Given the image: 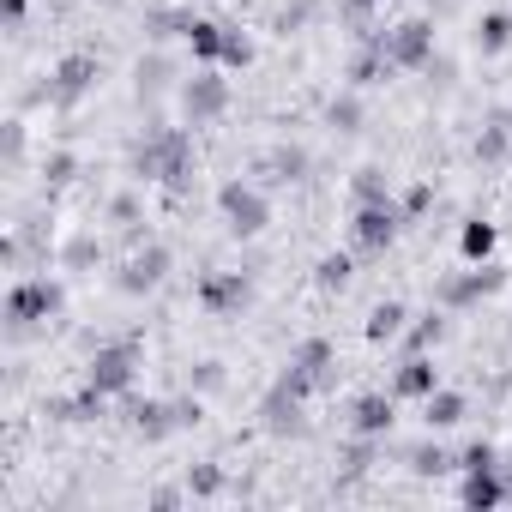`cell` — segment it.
<instances>
[{
	"label": "cell",
	"mask_w": 512,
	"mask_h": 512,
	"mask_svg": "<svg viewBox=\"0 0 512 512\" xmlns=\"http://www.w3.org/2000/svg\"><path fill=\"white\" fill-rule=\"evenodd\" d=\"M133 169H139V181L181 187L193 175V139H187V127H151L145 145H139V157H133Z\"/></svg>",
	"instance_id": "6da1fadb"
},
{
	"label": "cell",
	"mask_w": 512,
	"mask_h": 512,
	"mask_svg": "<svg viewBox=\"0 0 512 512\" xmlns=\"http://www.w3.org/2000/svg\"><path fill=\"white\" fill-rule=\"evenodd\" d=\"M338 374H344V368H338V350H332L326 338H302V344L290 350V368H284L278 380H284L296 398H320V392L338 386Z\"/></svg>",
	"instance_id": "7a4b0ae2"
},
{
	"label": "cell",
	"mask_w": 512,
	"mask_h": 512,
	"mask_svg": "<svg viewBox=\"0 0 512 512\" xmlns=\"http://www.w3.org/2000/svg\"><path fill=\"white\" fill-rule=\"evenodd\" d=\"M139 344L133 338H115V344H97V356L85 362V386H97L103 398H127L133 380H139Z\"/></svg>",
	"instance_id": "3957f363"
},
{
	"label": "cell",
	"mask_w": 512,
	"mask_h": 512,
	"mask_svg": "<svg viewBox=\"0 0 512 512\" xmlns=\"http://www.w3.org/2000/svg\"><path fill=\"white\" fill-rule=\"evenodd\" d=\"M61 302H67V296H61L55 278H19V284L7 290V326H13V332H31V326L55 320Z\"/></svg>",
	"instance_id": "277c9868"
},
{
	"label": "cell",
	"mask_w": 512,
	"mask_h": 512,
	"mask_svg": "<svg viewBox=\"0 0 512 512\" xmlns=\"http://www.w3.org/2000/svg\"><path fill=\"white\" fill-rule=\"evenodd\" d=\"M217 211H223V223L247 241V235H260L266 223H272V199L253 187V181H223L217 187Z\"/></svg>",
	"instance_id": "5b68a950"
},
{
	"label": "cell",
	"mask_w": 512,
	"mask_h": 512,
	"mask_svg": "<svg viewBox=\"0 0 512 512\" xmlns=\"http://www.w3.org/2000/svg\"><path fill=\"white\" fill-rule=\"evenodd\" d=\"M494 290H506V266H470V272H458V278H446L440 290H434V308H446V314H464V308H476V302H488Z\"/></svg>",
	"instance_id": "8992f818"
},
{
	"label": "cell",
	"mask_w": 512,
	"mask_h": 512,
	"mask_svg": "<svg viewBox=\"0 0 512 512\" xmlns=\"http://www.w3.org/2000/svg\"><path fill=\"white\" fill-rule=\"evenodd\" d=\"M181 115H187V127H211L217 115H229V79L217 67H199L181 85Z\"/></svg>",
	"instance_id": "52a82bcc"
},
{
	"label": "cell",
	"mask_w": 512,
	"mask_h": 512,
	"mask_svg": "<svg viewBox=\"0 0 512 512\" xmlns=\"http://www.w3.org/2000/svg\"><path fill=\"white\" fill-rule=\"evenodd\" d=\"M380 49H386V61H392L398 73H416V67L434 61V25H428V19H404V25L380 31Z\"/></svg>",
	"instance_id": "ba28073f"
},
{
	"label": "cell",
	"mask_w": 512,
	"mask_h": 512,
	"mask_svg": "<svg viewBox=\"0 0 512 512\" xmlns=\"http://www.w3.org/2000/svg\"><path fill=\"white\" fill-rule=\"evenodd\" d=\"M199 308H205L211 320H241V314L253 308L247 272H205V278H199Z\"/></svg>",
	"instance_id": "9c48e42d"
},
{
	"label": "cell",
	"mask_w": 512,
	"mask_h": 512,
	"mask_svg": "<svg viewBox=\"0 0 512 512\" xmlns=\"http://www.w3.org/2000/svg\"><path fill=\"white\" fill-rule=\"evenodd\" d=\"M398 229H404V211H398L392 199H380V205H356V217H350V235H356L362 253H386V247L398 241Z\"/></svg>",
	"instance_id": "30bf717a"
},
{
	"label": "cell",
	"mask_w": 512,
	"mask_h": 512,
	"mask_svg": "<svg viewBox=\"0 0 512 512\" xmlns=\"http://www.w3.org/2000/svg\"><path fill=\"white\" fill-rule=\"evenodd\" d=\"M97 79H103L97 55H85V49H79V55H61V61H55V73H49V97H55V103H79Z\"/></svg>",
	"instance_id": "8fae6325"
},
{
	"label": "cell",
	"mask_w": 512,
	"mask_h": 512,
	"mask_svg": "<svg viewBox=\"0 0 512 512\" xmlns=\"http://www.w3.org/2000/svg\"><path fill=\"white\" fill-rule=\"evenodd\" d=\"M398 422V392H362L350 404V434H368V440H386Z\"/></svg>",
	"instance_id": "7c38bea8"
},
{
	"label": "cell",
	"mask_w": 512,
	"mask_h": 512,
	"mask_svg": "<svg viewBox=\"0 0 512 512\" xmlns=\"http://www.w3.org/2000/svg\"><path fill=\"white\" fill-rule=\"evenodd\" d=\"M127 422H133L139 440H169V434L181 428V410L163 404V398H133V392H127Z\"/></svg>",
	"instance_id": "4fadbf2b"
},
{
	"label": "cell",
	"mask_w": 512,
	"mask_h": 512,
	"mask_svg": "<svg viewBox=\"0 0 512 512\" xmlns=\"http://www.w3.org/2000/svg\"><path fill=\"white\" fill-rule=\"evenodd\" d=\"M392 392L398 398H428V392H440V368H434V356H404L398 368H392Z\"/></svg>",
	"instance_id": "5bb4252c"
},
{
	"label": "cell",
	"mask_w": 512,
	"mask_h": 512,
	"mask_svg": "<svg viewBox=\"0 0 512 512\" xmlns=\"http://www.w3.org/2000/svg\"><path fill=\"white\" fill-rule=\"evenodd\" d=\"M302 404H308V398H296V392L278 380V386L266 392V404H260V422H266L272 434H302Z\"/></svg>",
	"instance_id": "9a60e30c"
},
{
	"label": "cell",
	"mask_w": 512,
	"mask_h": 512,
	"mask_svg": "<svg viewBox=\"0 0 512 512\" xmlns=\"http://www.w3.org/2000/svg\"><path fill=\"white\" fill-rule=\"evenodd\" d=\"M163 272H169V253H163V247H145L139 260H127V272H121L115 284H121L127 296H145V290H157V284H163Z\"/></svg>",
	"instance_id": "2e32d148"
},
{
	"label": "cell",
	"mask_w": 512,
	"mask_h": 512,
	"mask_svg": "<svg viewBox=\"0 0 512 512\" xmlns=\"http://www.w3.org/2000/svg\"><path fill=\"white\" fill-rule=\"evenodd\" d=\"M458 500H464L470 512H494V506L506 500V482H500V470H464V482H458Z\"/></svg>",
	"instance_id": "e0dca14e"
},
{
	"label": "cell",
	"mask_w": 512,
	"mask_h": 512,
	"mask_svg": "<svg viewBox=\"0 0 512 512\" xmlns=\"http://www.w3.org/2000/svg\"><path fill=\"white\" fill-rule=\"evenodd\" d=\"M464 416H470V398L452 392V386H440V392L422 398V422H428V428H458Z\"/></svg>",
	"instance_id": "ac0fdd59"
},
{
	"label": "cell",
	"mask_w": 512,
	"mask_h": 512,
	"mask_svg": "<svg viewBox=\"0 0 512 512\" xmlns=\"http://www.w3.org/2000/svg\"><path fill=\"white\" fill-rule=\"evenodd\" d=\"M494 247H500V229H494L488 217H470V223L458 229V253H464V266H482V260H494Z\"/></svg>",
	"instance_id": "d6986e66"
},
{
	"label": "cell",
	"mask_w": 512,
	"mask_h": 512,
	"mask_svg": "<svg viewBox=\"0 0 512 512\" xmlns=\"http://www.w3.org/2000/svg\"><path fill=\"white\" fill-rule=\"evenodd\" d=\"M440 338H446V308H428L416 314V326H404V356H428Z\"/></svg>",
	"instance_id": "ffe728a7"
},
{
	"label": "cell",
	"mask_w": 512,
	"mask_h": 512,
	"mask_svg": "<svg viewBox=\"0 0 512 512\" xmlns=\"http://www.w3.org/2000/svg\"><path fill=\"white\" fill-rule=\"evenodd\" d=\"M103 404H109V398H103L97 386H79L73 398H55V404H49V416H61V422H97V416H103Z\"/></svg>",
	"instance_id": "44dd1931"
},
{
	"label": "cell",
	"mask_w": 512,
	"mask_h": 512,
	"mask_svg": "<svg viewBox=\"0 0 512 512\" xmlns=\"http://www.w3.org/2000/svg\"><path fill=\"white\" fill-rule=\"evenodd\" d=\"M187 49H193V61H199V67H217V61H223V25H217V19H193Z\"/></svg>",
	"instance_id": "7402d4cb"
},
{
	"label": "cell",
	"mask_w": 512,
	"mask_h": 512,
	"mask_svg": "<svg viewBox=\"0 0 512 512\" xmlns=\"http://www.w3.org/2000/svg\"><path fill=\"white\" fill-rule=\"evenodd\" d=\"M398 67L386 61V49H380V37H368V49L350 61V85H380V79H392Z\"/></svg>",
	"instance_id": "603a6c76"
},
{
	"label": "cell",
	"mask_w": 512,
	"mask_h": 512,
	"mask_svg": "<svg viewBox=\"0 0 512 512\" xmlns=\"http://www.w3.org/2000/svg\"><path fill=\"white\" fill-rule=\"evenodd\" d=\"M404 320H410V308L404 302H380L374 314H368V344H392V338H404Z\"/></svg>",
	"instance_id": "cb8c5ba5"
},
{
	"label": "cell",
	"mask_w": 512,
	"mask_h": 512,
	"mask_svg": "<svg viewBox=\"0 0 512 512\" xmlns=\"http://www.w3.org/2000/svg\"><path fill=\"white\" fill-rule=\"evenodd\" d=\"M187 31H193V13H187V7H157V13H145V37H151V43L187 37Z\"/></svg>",
	"instance_id": "d4e9b609"
},
{
	"label": "cell",
	"mask_w": 512,
	"mask_h": 512,
	"mask_svg": "<svg viewBox=\"0 0 512 512\" xmlns=\"http://www.w3.org/2000/svg\"><path fill=\"white\" fill-rule=\"evenodd\" d=\"M506 43H512V13H482L476 19V49L482 55H500Z\"/></svg>",
	"instance_id": "484cf974"
},
{
	"label": "cell",
	"mask_w": 512,
	"mask_h": 512,
	"mask_svg": "<svg viewBox=\"0 0 512 512\" xmlns=\"http://www.w3.org/2000/svg\"><path fill=\"white\" fill-rule=\"evenodd\" d=\"M350 278H356L350 253H326V260L314 266V284H320V290H350Z\"/></svg>",
	"instance_id": "4316f807"
},
{
	"label": "cell",
	"mask_w": 512,
	"mask_h": 512,
	"mask_svg": "<svg viewBox=\"0 0 512 512\" xmlns=\"http://www.w3.org/2000/svg\"><path fill=\"white\" fill-rule=\"evenodd\" d=\"M410 470H416V476H446V470H458V452H446V446H416V452H410Z\"/></svg>",
	"instance_id": "83f0119b"
},
{
	"label": "cell",
	"mask_w": 512,
	"mask_h": 512,
	"mask_svg": "<svg viewBox=\"0 0 512 512\" xmlns=\"http://www.w3.org/2000/svg\"><path fill=\"white\" fill-rule=\"evenodd\" d=\"M217 67H253V37L235 31V25H223V61Z\"/></svg>",
	"instance_id": "f1b7e54d"
},
{
	"label": "cell",
	"mask_w": 512,
	"mask_h": 512,
	"mask_svg": "<svg viewBox=\"0 0 512 512\" xmlns=\"http://www.w3.org/2000/svg\"><path fill=\"white\" fill-rule=\"evenodd\" d=\"M506 151H512L506 127H488V133L476 139V163H482V169H500V163H506Z\"/></svg>",
	"instance_id": "f546056e"
},
{
	"label": "cell",
	"mask_w": 512,
	"mask_h": 512,
	"mask_svg": "<svg viewBox=\"0 0 512 512\" xmlns=\"http://www.w3.org/2000/svg\"><path fill=\"white\" fill-rule=\"evenodd\" d=\"M464 470H500V446L494 440H470L464 452H458V476Z\"/></svg>",
	"instance_id": "4dcf8cb0"
},
{
	"label": "cell",
	"mask_w": 512,
	"mask_h": 512,
	"mask_svg": "<svg viewBox=\"0 0 512 512\" xmlns=\"http://www.w3.org/2000/svg\"><path fill=\"white\" fill-rule=\"evenodd\" d=\"M356 205H380V199H392V187H386V175L380 169H356Z\"/></svg>",
	"instance_id": "1f68e13d"
},
{
	"label": "cell",
	"mask_w": 512,
	"mask_h": 512,
	"mask_svg": "<svg viewBox=\"0 0 512 512\" xmlns=\"http://www.w3.org/2000/svg\"><path fill=\"white\" fill-rule=\"evenodd\" d=\"M187 494H199V500L223 494V470H217V464H193V470H187Z\"/></svg>",
	"instance_id": "d6a6232c"
},
{
	"label": "cell",
	"mask_w": 512,
	"mask_h": 512,
	"mask_svg": "<svg viewBox=\"0 0 512 512\" xmlns=\"http://www.w3.org/2000/svg\"><path fill=\"white\" fill-rule=\"evenodd\" d=\"M368 464H374V440H368V434H356V440L344 446V470H350V476H362Z\"/></svg>",
	"instance_id": "836d02e7"
},
{
	"label": "cell",
	"mask_w": 512,
	"mask_h": 512,
	"mask_svg": "<svg viewBox=\"0 0 512 512\" xmlns=\"http://www.w3.org/2000/svg\"><path fill=\"white\" fill-rule=\"evenodd\" d=\"M25 13H31V0H0V25H7V31H19Z\"/></svg>",
	"instance_id": "e575fe53"
},
{
	"label": "cell",
	"mask_w": 512,
	"mask_h": 512,
	"mask_svg": "<svg viewBox=\"0 0 512 512\" xmlns=\"http://www.w3.org/2000/svg\"><path fill=\"white\" fill-rule=\"evenodd\" d=\"M332 121L350 127V121H356V97H338V103H332Z\"/></svg>",
	"instance_id": "d590c367"
},
{
	"label": "cell",
	"mask_w": 512,
	"mask_h": 512,
	"mask_svg": "<svg viewBox=\"0 0 512 512\" xmlns=\"http://www.w3.org/2000/svg\"><path fill=\"white\" fill-rule=\"evenodd\" d=\"M500 482H506V500H512V452H500Z\"/></svg>",
	"instance_id": "8d00e7d4"
},
{
	"label": "cell",
	"mask_w": 512,
	"mask_h": 512,
	"mask_svg": "<svg viewBox=\"0 0 512 512\" xmlns=\"http://www.w3.org/2000/svg\"><path fill=\"white\" fill-rule=\"evenodd\" d=\"M350 7H356V13H368V7H380V0H350Z\"/></svg>",
	"instance_id": "74e56055"
}]
</instances>
